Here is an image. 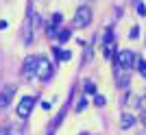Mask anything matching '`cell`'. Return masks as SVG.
Here are the masks:
<instances>
[{"label": "cell", "instance_id": "1", "mask_svg": "<svg viewBox=\"0 0 146 135\" xmlns=\"http://www.w3.org/2000/svg\"><path fill=\"white\" fill-rule=\"evenodd\" d=\"M90 22H92V9L90 7H79L76 13H74V20H72L74 28H85Z\"/></svg>", "mask_w": 146, "mask_h": 135}, {"label": "cell", "instance_id": "7", "mask_svg": "<svg viewBox=\"0 0 146 135\" xmlns=\"http://www.w3.org/2000/svg\"><path fill=\"white\" fill-rule=\"evenodd\" d=\"M35 66H37V57H26V61H24V76H33L35 74Z\"/></svg>", "mask_w": 146, "mask_h": 135}, {"label": "cell", "instance_id": "16", "mask_svg": "<svg viewBox=\"0 0 146 135\" xmlns=\"http://www.w3.org/2000/svg\"><path fill=\"white\" fill-rule=\"evenodd\" d=\"M137 13H140V15H146V7L142 5V2H140V5H137Z\"/></svg>", "mask_w": 146, "mask_h": 135}, {"label": "cell", "instance_id": "12", "mask_svg": "<svg viewBox=\"0 0 146 135\" xmlns=\"http://www.w3.org/2000/svg\"><path fill=\"white\" fill-rule=\"evenodd\" d=\"M135 66H137V70H140V74H142V76H144V79H146V61H144V59H137V61H135Z\"/></svg>", "mask_w": 146, "mask_h": 135}, {"label": "cell", "instance_id": "4", "mask_svg": "<svg viewBox=\"0 0 146 135\" xmlns=\"http://www.w3.org/2000/svg\"><path fill=\"white\" fill-rule=\"evenodd\" d=\"M33 107H35V98L33 96H24V98L18 103V118H22V120H26V118L31 116V111H33Z\"/></svg>", "mask_w": 146, "mask_h": 135}, {"label": "cell", "instance_id": "13", "mask_svg": "<svg viewBox=\"0 0 146 135\" xmlns=\"http://www.w3.org/2000/svg\"><path fill=\"white\" fill-rule=\"evenodd\" d=\"M55 52H57V55H59V59H61V61H68V59L72 57V55H70V52H68V50H59V48H55Z\"/></svg>", "mask_w": 146, "mask_h": 135}, {"label": "cell", "instance_id": "3", "mask_svg": "<svg viewBox=\"0 0 146 135\" xmlns=\"http://www.w3.org/2000/svg\"><path fill=\"white\" fill-rule=\"evenodd\" d=\"M116 63H118V68H122V70H131V68L135 66V52H131V50H120L116 57Z\"/></svg>", "mask_w": 146, "mask_h": 135}, {"label": "cell", "instance_id": "14", "mask_svg": "<svg viewBox=\"0 0 146 135\" xmlns=\"http://www.w3.org/2000/svg\"><path fill=\"white\" fill-rule=\"evenodd\" d=\"M85 94H96V87H94V83H85Z\"/></svg>", "mask_w": 146, "mask_h": 135}, {"label": "cell", "instance_id": "2", "mask_svg": "<svg viewBox=\"0 0 146 135\" xmlns=\"http://www.w3.org/2000/svg\"><path fill=\"white\" fill-rule=\"evenodd\" d=\"M35 76L42 81H48L52 76V63L46 57H37V66H35Z\"/></svg>", "mask_w": 146, "mask_h": 135}, {"label": "cell", "instance_id": "5", "mask_svg": "<svg viewBox=\"0 0 146 135\" xmlns=\"http://www.w3.org/2000/svg\"><path fill=\"white\" fill-rule=\"evenodd\" d=\"M13 96H15V85H7L2 92H0V109H7L11 105Z\"/></svg>", "mask_w": 146, "mask_h": 135}, {"label": "cell", "instance_id": "20", "mask_svg": "<svg viewBox=\"0 0 146 135\" xmlns=\"http://www.w3.org/2000/svg\"><path fill=\"white\" fill-rule=\"evenodd\" d=\"M142 103H144V107H146V94H144V96H142Z\"/></svg>", "mask_w": 146, "mask_h": 135}, {"label": "cell", "instance_id": "8", "mask_svg": "<svg viewBox=\"0 0 146 135\" xmlns=\"http://www.w3.org/2000/svg\"><path fill=\"white\" fill-rule=\"evenodd\" d=\"M120 124H122V129H131V126L135 124V116H131V113H122Z\"/></svg>", "mask_w": 146, "mask_h": 135}, {"label": "cell", "instance_id": "15", "mask_svg": "<svg viewBox=\"0 0 146 135\" xmlns=\"http://www.w3.org/2000/svg\"><path fill=\"white\" fill-rule=\"evenodd\" d=\"M94 103H96L98 107H103V105H105V98H103V96H96V98H94Z\"/></svg>", "mask_w": 146, "mask_h": 135}, {"label": "cell", "instance_id": "11", "mask_svg": "<svg viewBox=\"0 0 146 135\" xmlns=\"http://www.w3.org/2000/svg\"><path fill=\"white\" fill-rule=\"evenodd\" d=\"M57 39H59L61 44H63V42H68V39H70V31H68V28L59 31V33H57Z\"/></svg>", "mask_w": 146, "mask_h": 135}, {"label": "cell", "instance_id": "18", "mask_svg": "<svg viewBox=\"0 0 146 135\" xmlns=\"http://www.w3.org/2000/svg\"><path fill=\"white\" fill-rule=\"evenodd\" d=\"M140 120H142V124H144V126H146V109L142 111V116H140Z\"/></svg>", "mask_w": 146, "mask_h": 135}, {"label": "cell", "instance_id": "19", "mask_svg": "<svg viewBox=\"0 0 146 135\" xmlns=\"http://www.w3.org/2000/svg\"><path fill=\"white\" fill-rule=\"evenodd\" d=\"M0 135H7V126H0Z\"/></svg>", "mask_w": 146, "mask_h": 135}, {"label": "cell", "instance_id": "10", "mask_svg": "<svg viewBox=\"0 0 146 135\" xmlns=\"http://www.w3.org/2000/svg\"><path fill=\"white\" fill-rule=\"evenodd\" d=\"M7 135H24V129H22V126H15V124H9V126H7Z\"/></svg>", "mask_w": 146, "mask_h": 135}, {"label": "cell", "instance_id": "9", "mask_svg": "<svg viewBox=\"0 0 146 135\" xmlns=\"http://www.w3.org/2000/svg\"><path fill=\"white\" fill-rule=\"evenodd\" d=\"M103 55L107 57V59H113V55H116V48H113V42H111V44H105V46H103Z\"/></svg>", "mask_w": 146, "mask_h": 135}, {"label": "cell", "instance_id": "6", "mask_svg": "<svg viewBox=\"0 0 146 135\" xmlns=\"http://www.w3.org/2000/svg\"><path fill=\"white\" fill-rule=\"evenodd\" d=\"M31 39H33V24H31V11H29V15L24 20V26H22V42L31 44Z\"/></svg>", "mask_w": 146, "mask_h": 135}, {"label": "cell", "instance_id": "17", "mask_svg": "<svg viewBox=\"0 0 146 135\" xmlns=\"http://www.w3.org/2000/svg\"><path fill=\"white\" fill-rule=\"evenodd\" d=\"M85 105H87V100H81V103H79V109H76V111H83V109H85Z\"/></svg>", "mask_w": 146, "mask_h": 135}]
</instances>
